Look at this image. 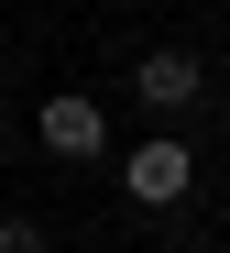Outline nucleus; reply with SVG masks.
Segmentation results:
<instances>
[{
  "label": "nucleus",
  "instance_id": "nucleus-1",
  "mask_svg": "<svg viewBox=\"0 0 230 253\" xmlns=\"http://www.w3.org/2000/svg\"><path fill=\"white\" fill-rule=\"evenodd\" d=\"M33 143L55 154V165H99L110 154V110L88 99V88H55V99L33 110Z\"/></svg>",
  "mask_w": 230,
  "mask_h": 253
},
{
  "label": "nucleus",
  "instance_id": "nucleus-2",
  "mask_svg": "<svg viewBox=\"0 0 230 253\" xmlns=\"http://www.w3.org/2000/svg\"><path fill=\"white\" fill-rule=\"evenodd\" d=\"M121 187L143 198V209H175V198L197 187V154L175 143V132H154V143H131V154H121Z\"/></svg>",
  "mask_w": 230,
  "mask_h": 253
},
{
  "label": "nucleus",
  "instance_id": "nucleus-3",
  "mask_svg": "<svg viewBox=\"0 0 230 253\" xmlns=\"http://www.w3.org/2000/svg\"><path fill=\"white\" fill-rule=\"evenodd\" d=\"M197 88H208V66H197L187 44H154L143 66H131V99H143V110H164V121H187V110H197Z\"/></svg>",
  "mask_w": 230,
  "mask_h": 253
},
{
  "label": "nucleus",
  "instance_id": "nucleus-4",
  "mask_svg": "<svg viewBox=\"0 0 230 253\" xmlns=\"http://www.w3.org/2000/svg\"><path fill=\"white\" fill-rule=\"evenodd\" d=\"M0 253H44V220H22V209H11V220H0Z\"/></svg>",
  "mask_w": 230,
  "mask_h": 253
}]
</instances>
